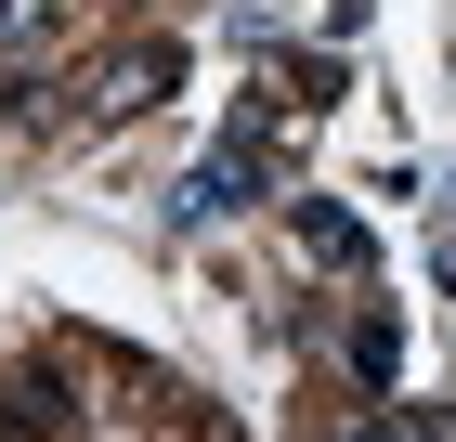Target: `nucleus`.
I'll return each instance as SVG.
<instances>
[{
  "label": "nucleus",
  "mask_w": 456,
  "mask_h": 442,
  "mask_svg": "<svg viewBox=\"0 0 456 442\" xmlns=\"http://www.w3.org/2000/svg\"><path fill=\"white\" fill-rule=\"evenodd\" d=\"M183 92V39H131L105 78H92V117H143V104H170Z\"/></svg>",
  "instance_id": "f257e3e1"
},
{
  "label": "nucleus",
  "mask_w": 456,
  "mask_h": 442,
  "mask_svg": "<svg viewBox=\"0 0 456 442\" xmlns=\"http://www.w3.org/2000/svg\"><path fill=\"white\" fill-rule=\"evenodd\" d=\"M248 182H261V143H222V157H209V170H196V182H183V208H196V221H209V208H248Z\"/></svg>",
  "instance_id": "f03ea898"
},
{
  "label": "nucleus",
  "mask_w": 456,
  "mask_h": 442,
  "mask_svg": "<svg viewBox=\"0 0 456 442\" xmlns=\"http://www.w3.org/2000/svg\"><path fill=\"white\" fill-rule=\"evenodd\" d=\"M66 39V0H0V66H39Z\"/></svg>",
  "instance_id": "7ed1b4c3"
},
{
  "label": "nucleus",
  "mask_w": 456,
  "mask_h": 442,
  "mask_svg": "<svg viewBox=\"0 0 456 442\" xmlns=\"http://www.w3.org/2000/svg\"><path fill=\"white\" fill-rule=\"evenodd\" d=\"M300 235H314V261H365V221H352V208H326V196L300 208Z\"/></svg>",
  "instance_id": "20e7f679"
},
{
  "label": "nucleus",
  "mask_w": 456,
  "mask_h": 442,
  "mask_svg": "<svg viewBox=\"0 0 456 442\" xmlns=\"http://www.w3.org/2000/svg\"><path fill=\"white\" fill-rule=\"evenodd\" d=\"M404 442H456V404H418V416H404Z\"/></svg>",
  "instance_id": "39448f33"
}]
</instances>
